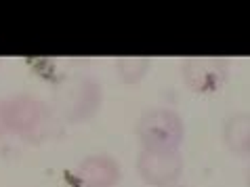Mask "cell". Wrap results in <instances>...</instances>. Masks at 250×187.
I'll return each mask as SVG.
<instances>
[{"label": "cell", "mask_w": 250, "mask_h": 187, "mask_svg": "<svg viewBox=\"0 0 250 187\" xmlns=\"http://www.w3.org/2000/svg\"><path fill=\"white\" fill-rule=\"evenodd\" d=\"M172 187H187V185H181V183H177V185H172Z\"/></svg>", "instance_id": "obj_11"}, {"label": "cell", "mask_w": 250, "mask_h": 187, "mask_svg": "<svg viewBox=\"0 0 250 187\" xmlns=\"http://www.w3.org/2000/svg\"><path fill=\"white\" fill-rule=\"evenodd\" d=\"M0 120L6 135L38 143L51 135L55 112L36 95L15 93L0 101Z\"/></svg>", "instance_id": "obj_1"}, {"label": "cell", "mask_w": 250, "mask_h": 187, "mask_svg": "<svg viewBox=\"0 0 250 187\" xmlns=\"http://www.w3.org/2000/svg\"><path fill=\"white\" fill-rule=\"evenodd\" d=\"M74 179L80 187H118L122 181V166L112 154H88L76 164Z\"/></svg>", "instance_id": "obj_6"}, {"label": "cell", "mask_w": 250, "mask_h": 187, "mask_svg": "<svg viewBox=\"0 0 250 187\" xmlns=\"http://www.w3.org/2000/svg\"><path fill=\"white\" fill-rule=\"evenodd\" d=\"M185 120L172 107H147L135 124L141 149H181L185 141Z\"/></svg>", "instance_id": "obj_3"}, {"label": "cell", "mask_w": 250, "mask_h": 187, "mask_svg": "<svg viewBox=\"0 0 250 187\" xmlns=\"http://www.w3.org/2000/svg\"><path fill=\"white\" fill-rule=\"evenodd\" d=\"M105 101L101 82L86 74H76L55 88L53 112L65 124H82L99 114Z\"/></svg>", "instance_id": "obj_2"}, {"label": "cell", "mask_w": 250, "mask_h": 187, "mask_svg": "<svg viewBox=\"0 0 250 187\" xmlns=\"http://www.w3.org/2000/svg\"><path fill=\"white\" fill-rule=\"evenodd\" d=\"M246 187H250V168H248V172H246Z\"/></svg>", "instance_id": "obj_10"}, {"label": "cell", "mask_w": 250, "mask_h": 187, "mask_svg": "<svg viewBox=\"0 0 250 187\" xmlns=\"http://www.w3.org/2000/svg\"><path fill=\"white\" fill-rule=\"evenodd\" d=\"M6 135V130H4V126H2V120H0V139Z\"/></svg>", "instance_id": "obj_9"}, {"label": "cell", "mask_w": 250, "mask_h": 187, "mask_svg": "<svg viewBox=\"0 0 250 187\" xmlns=\"http://www.w3.org/2000/svg\"><path fill=\"white\" fill-rule=\"evenodd\" d=\"M229 78V63L221 57H191L181 63L183 86L193 95L208 97L225 86Z\"/></svg>", "instance_id": "obj_5"}, {"label": "cell", "mask_w": 250, "mask_h": 187, "mask_svg": "<svg viewBox=\"0 0 250 187\" xmlns=\"http://www.w3.org/2000/svg\"><path fill=\"white\" fill-rule=\"evenodd\" d=\"M135 164L139 179L147 187H172L185 170L181 149H139Z\"/></svg>", "instance_id": "obj_4"}, {"label": "cell", "mask_w": 250, "mask_h": 187, "mask_svg": "<svg viewBox=\"0 0 250 187\" xmlns=\"http://www.w3.org/2000/svg\"><path fill=\"white\" fill-rule=\"evenodd\" d=\"M221 139L233 156L250 158V112L229 114L221 126Z\"/></svg>", "instance_id": "obj_7"}, {"label": "cell", "mask_w": 250, "mask_h": 187, "mask_svg": "<svg viewBox=\"0 0 250 187\" xmlns=\"http://www.w3.org/2000/svg\"><path fill=\"white\" fill-rule=\"evenodd\" d=\"M116 76L122 84L135 86L141 84L145 76L151 70V59L149 57H118L114 63Z\"/></svg>", "instance_id": "obj_8"}]
</instances>
